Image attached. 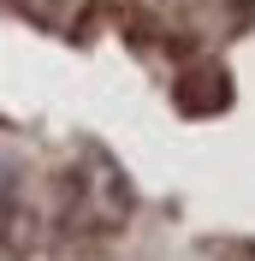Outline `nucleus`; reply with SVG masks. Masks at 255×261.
I'll list each match as a JSON object with an SVG mask.
<instances>
[{
	"instance_id": "obj_1",
	"label": "nucleus",
	"mask_w": 255,
	"mask_h": 261,
	"mask_svg": "<svg viewBox=\"0 0 255 261\" xmlns=\"http://www.w3.org/2000/svg\"><path fill=\"white\" fill-rule=\"evenodd\" d=\"M172 107H178L184 119L225 113V107H232V77H225V71H214V65H202V71H184V77L172 83Z\"/></svg>"
}]
</instances>
